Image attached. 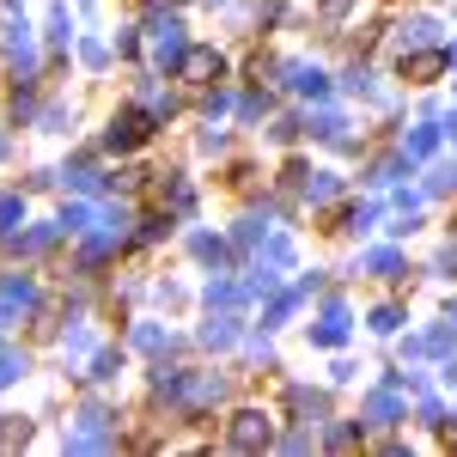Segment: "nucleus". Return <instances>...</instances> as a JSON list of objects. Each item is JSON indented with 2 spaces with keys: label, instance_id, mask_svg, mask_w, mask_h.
Here are the masks:
<instances>
[{
  "label": "nucleus",
  "instance_id": "f257e3e1",
  "mask_svg": "<svg viewBox=\"0 0 457 457\" xmlns=\"http://www.w3.org/2000/svg\"><path fill=\"white\" fill-rule=\"evenodd\" d=\"M226 439H232L238 452H256V445L275 439V415H269V409H238V415L226 421Z\"/></svg>",
  "mask_w": 457,
  "mask_h": 457
},
{
  "label": "nucleus",
  "instance_id": "f03ea898",
  "mask_svg": "<svg viewBox=\"0 0 457 457\" xmlns=\"http://www.w3.org/2000/svg\"><path fill=\"white\" fill-rule=\"evenodd\" d=\"M220 68H226V62H220V49H208V43H189V49L177 55V79H183V86H213Z\"/></svg>",
  "mask_w": 457,
  "mask_h": 457
},
{
  "label": "nucleus",
  "instance_id": "7ed1b4c3",
  "mask_svg": "<svg viewBox=\"0 0 457 457\" xmlns=\"http://www.w3.org/2000/svg\"><path fill=\"white\" fill-rule=\"evenodd\" d=\"M146 135H153V116H146V110H122V116H110L104 141L116 146V153H129V146H141Z\"/></svg>",
  "mask_w": 457,
  "mask_h": 457
},
{
  "label": "nucleus",
  "instance_id": "20e7f679",
  "mask_svg": "<svg viewBox=\"0 0 457 457\" xmlns=\"http://www.w3.org/2000/svg\"><path fill=\"white\" fill-rule=\"evenodd\" d=\"M146 49H153V55H183V49H189V43H183V37H177V25L171 19H153V25H146Z\"/></svg>",
  "mask_w": 457,
  "mask_h": 457
},
{
  "label": "nucleus",
  "instance_id": "39448f33",
  "mask_svg": "<svg viewBox=\"0 0 457 457\" xmlns=\"http://www.w3.org/2000/svg\"><path fill=\"white\" fill-rule=\"evenodd\" d=\"M439 68H445V55H439V49H427V55H415V62L403 55V73H409L415 86H427V79H433V73H439Z\"/></svg>",
  "mask_w": 457,
  "mask_h": 457
},
{
  "label": "nucleus",
  "instance_id": "423d86ee",
  "mask_svg": "<svg viewBox=\"0 0 457 457\" xmlns=\"http://www.w3.org/2000/svg\"><path fill=\"white\" fill-rule=\"evenodd\" d=\"M25 439H31V421H19V415L0 421V445H25Z\"/></svg>",
  "mask_w": 457,
  "mask_h": 457
},
{
  "label": "nucleus",
  "instance_id": "0eeeda50",
  "mask_svg": "<svg viewBox=\"0 0 457 457\" xmlns=\"http://www.w3.org/2000/svg\"><path fill=\"white\" fill-rule=\"evenodd\" d=\"M19 372H25V360H19V353H0V385H12Z\"/></svg>",
  "mask_w": 457,
  "mask_h": 457
},
{
  "label": "nucleus",
  "instance_id": "6e6552de",
  "mask_svg": "<svg viewBox=\"0 0 457 457\" xmlns=\"http://www.w3.org/2000/svg\"><path fill=\"white\" fill-rule=\"evenodd\" d=\"M342 12H353V0H323V19H342Z\"/></svg>",
  "mask_w": 457,
  "mask_h": 457
},
{
  "label": "nucleus",
  "instance_id": "1a4fd4ad",
  "mask_svg": "<svg viewBox=\"0 0 457 457\" xmlns=\"http://www.w3.org/2000/svg\"><path fill=\"white\" fill-rule=\"evenodd\" d=\"M146 6H189V0H146Z\"/></svg>",
  "mask_w": 457,
  "mask_h": 457
}]
</instances>
